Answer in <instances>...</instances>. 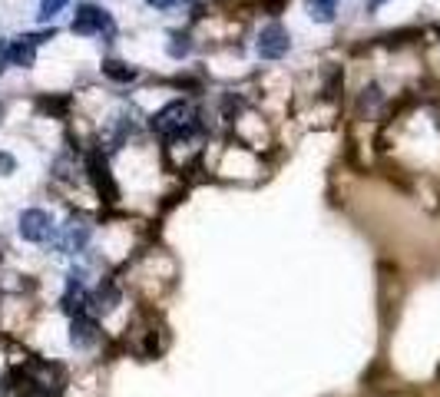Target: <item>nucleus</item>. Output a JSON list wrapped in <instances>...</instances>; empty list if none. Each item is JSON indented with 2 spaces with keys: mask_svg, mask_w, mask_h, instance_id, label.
<instances>
[{
  "mask_svg": "<svg viewBox=\"0 0 440 397\" xmlns=\"http://www.w3.org/2000/svg\"><path fill=\"white\" fill-rule=\"evenodd\" d=\"M103 73H107L109 80H116V83H129V80L136 77V70L126 66L122 60H103Z\"/></svg>",
  "mask_w": 440,
  "mask_h": 397,
  "instance_id": "1a4fd4ad",
  "label": "nucleus"
},
{
  "mask_svg": "<svg viewBox=\"0 0 440 397\" xmlns=\"http://www.w3.org/2000/svg\"><path fill=\"white\" fill-rule=\"evenodd\" d=\"M70 341H73L76 351H90L93 344L100 341V328H96V321L86 318V315H76L70 321Z\"/></svg>",
  "mask_w": 440,
  "mask_h": 397,
  "instance_id": "39448f33",
  "label": "nucleus"
},
{
  "mask_svg": "<svg viewBox=\"0 0 440 397\" xmlns=\"http://www.w3.org/2000/svg\"><path fill=\"white\" fill-rule=\"evenodd\" d=\"M7 60H10V46H7V44H0V73L7 70Z\"/></svg>",
  "mask_w": 440,
  "mask_h": 397,
  "instance_id": "ddd939ff",
  "label": "nucleus"
},
{
  "mask_svg": "<svg viewBox=\"0 0 440 397\" xmlns=\"http://www.w3.org/2000/svg\"><path fill=\"white\" fill-rule=\"evenodd\" d=\"M169 40H172V44H169V57H176V60H179V57L189 53V37H185V33H172Z\"/></svg>",
  "mask_w": 440,
  "mask_h": 397,
  "instance_id": "9b49d317",
  "label": "nucleus"
},
{
  "mask_svg": "<svg viewBox=\"0 0 440 397\" xmlns=\"http://www.w3.org/2000/svg\"><path fill=\"white\" fill-rule=\"evenodd\" d=\"M381 3H384V0H367V7H371V10H378Z\"/></svg>",
  "mask_w": 440,
  "mask_h": 397,
  "instance_id": "dca6fc26",
  "label": "nucleus"
},
{
  "mask_svg": "<svg viewBox=\"0 0 440 397\" xmlns=\"http://www.w3.org/2000/svg\"><path fill=\"white\" fill-rule=\"evenodd\" d=\"M189 107H185L183 100H176V103H169L166 109H159L156 116H152V129L156 133H185L192 122H189Z\"/></svg>",
  "mask_w": 440,
  "mask_h": 397,
  "instance_id": "f257e3e1",
  "label": "nucleus"
},
{
  "mask_svg": "<svg viewBox=\"0 0 440 397\" xmlns=\"http://www.w3.org/2000/svg\"><path fill=\"white\" fill-rule=\"evenodd\" d=\"M33 40L30 37H20L17 44H10V60L17 63V66H33V57H37V50H33Z\"/></svg>",
  "mask_w": 440,
  "mask_h": 397,
  "instance_id": "6e6552de",
  "label": "nucleus"
},
{
  "mask_svg": "<svg viewBox=\"0 0 440 397\" xmlns=\"http://www.w3.org/2000/svg\"><path fill=\"white\" fill-rule=\"evenodd\" d=\"M152 7H159V10H166V7H172V3H176V0H149Z\"/></svg>",
  "mask_w": 440,
  "mask_h": 397,
  "instance_id": "2eb2a0df",
  "label": "nucleus"
},
{
  "mask_svg": "<svg viewBox=\"0 0 440 397\" xmlns=\"http://www.w3.org/2000/svg\"><path fill=\"white\" fill-rule=\"evenodd\" d=\"M308 10L318 24H328V20H334V0H308Z\"/></svg>",
  "mask_w": 440,
  "mask_h": 397,
  "instance_id": "9d476101",
  "label": "nucleus"
},
{
  "mask_svg": "<svg viewBox=\"0 0 440 397\" xmlns=\"http://www.w3.org/2000/svg\"><path fill=\"white\" fill-rule=\"evenodd\" d=\"M63 7H66V0H44V3H40V17L50 20V17L57 14V10H63Z\"/></svg>",
  "mask_w": 440,
  "mask_h": 397,
  "instance_id": "f8f14e48",
  "label": "nucleus"
},
{
  "mask_svg": "<svg viewBox=\"0 0 440 397\" xmlns=\"http://www.w3.org/2000/svg\"><path fill=\"white\" fill-rule=\"evenodd\" d=\"M288 53V30L282 24H268L258 33V57L262 60H278Z\"/></svg>",
  "mask_w": 440,
  "mask_h": 397,
  "instance_id": "f03ea898",
  "label": "nucleus"
},
{
  "mask_svg": "<svg viewBox=\"0 0 440 397\" xmlns=\"http://www.w3.org/2000/svg\"><path fill=\"white\" fill-rule=\"evenodd\" d=\"M90 305L96 308V311H113V308L120 305V288H116V285H113V281H103V285H100V288L93 291Z\"/></svg>",
  "mask_w": 440,
  "mask_h": 397,
  "instance_id": "0eeeda50",
  "label": "nucleus"
},
{
  "mask_svg": "<svg viewBox=\"0 0 440 397\" xmlns=\"http://www.w3.org/2000/svg\"><path fill=\"white\" fill-rule=\"evenodd\" d=\"M103 24H107V14L96 7V3H80L76 7V17H73V33H96L103 30Z\"/></svg>",
  "mask_w": 440,
  "mask_h": 397,
  "instance_id": "423d86ee",
  "label": "nucleus"
},
{
  "mask_svg": "<svg viewBox=\"0 0 440 397\" xmlns=\"http://www.w3.org/2000/svg\"><path fill=\"white\" fill-rule=\"evenodd\" d=\"M20 235L27 239V242H44L46 235H50V215L44 209H27V212H20Z\"/></svg>",
  "mask_w": 440,
  "mask_h": 397,
  "instance_id": "20e7f679",
  "label": "nucleus"
},
{
  "mask_svg": "<svg viewBox=\"0 0 440 397\" xmlns=\"http://www.w3.org/2000/svg\"><path fill=\"white\" fill-rule=\"evenodd\" d=\"M0 169H3V172H10V169H14V159H10L7 153H0Z\"/></svg>",
  "mask_w": 440,
  "mask_h": 397,
  "instance_id": "4468645a",
  "label": "nucleus"
},
{
  "mask_svg": "<svg viewBox=\"0 0 440 397\" xmlns=\"http://www.w3.org/2000/svg\"><path fill=\"white\" fill-rule=\"evenodd\" d=\"M86 169H90L96 192L107 198V202H116V198H120V192H116V185H113V176H109L107 159H103L100 153H90V159H86Z\"/></svg>",
  "mask_w": 440,
  "mask_h": 397,
  "instance_id": "7ed1b4c3",
  "label": "nucleus"
}]
</instances>
